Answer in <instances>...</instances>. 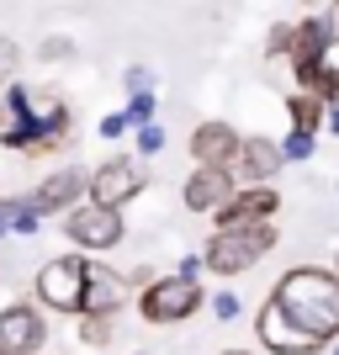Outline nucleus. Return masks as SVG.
Instances as JSON below:
<instances>
[{
	"label": "nucleus",
	"instance_id": "obj_1",
	"mask_svg": "<svg viewBox=\"0 0 339 355\" xmlns=\"http://www.w3.org/2000/svg\"><path fill=\"white\" fill-rule=\"evenodd\" d=\"M270 302H276L297 329H308L324 350L339 340V270L334 266H313V260H302V266L281 270Z\"/></svg>",
	"mask_w": 339,
	"mask_h": 355
},
{
	"label": "nucleus",
	"instance_id": "obj_2",
	"mask_svg": "<svg viewBox=\"0 0 339 355\" xmlns=\"http://www.w3.org/2000/svg\"><path fill=\"white\" fill-rule=\"evenodd\" d=\"M276 223H238V228H218V234L207 239V276H244L276 250Z\"/></svg>",
	"mask_w": 339,
	"mask_h": 355
},
{
	"label": "nucleus",
	"instance_id": "obj_3",
	"mask_svg": "<svg viewBox=\"0 0 339 355\" xmlns=\"http://www.w3.org/2000/svg\"><path fill=\"white\" fill-rule=\"evenodd\" d=\"M32 292L48 313H64V318H85V297H90V254L69 250V254H53L37 266L32 276Z\"/></svg>",
	"mask_w": 339,
	"mask_h": 355
},
{
	"label": "nucleus",
	"instance_id": "obj_4",
	"mask_svg": "<svg viewBox=\"0 0 339 355\" xmlns=\"http://www.w3.org/2000/svg\"><path fill=\"white\" fill-rule=\"evenodd\" d=\"M207 308V286L191 282V276H154V282L138 292V318L144 324H186V318H196V313Z\"/></svg>",
	"mask_w": 339,
	"mask_h": 355
},
{
	"label": "nucleus",
	"instance_id": "obj_5",
	"mask_svg": "<svg viewBox=\"0 0 339 355\" xmlns=\"http://www.w3.org/2000/svg\"><path fill=\"white\" fill-rule=\"evenodd\" d=\"M64 239H69V250L90 254V260H106L112 250H122L128 218L117 207H101V202H80L74 212H64Z\"/></svg>",
	"mask_w": 339,
	"mask_h": 355
},
{
	"label": "nucleus",
	"instance_id": "obj_6",
	"mask_svg": "<svg viewBox=\"0 0 339 355\" xmlns=\"http://www.w3.org/2000/svg\"><path fill=\"white\" fill-rule=\"evenodd\" d=\"M148 191V164L138 154H112L90 170V202H101V207H128L138 196Z\"/></svg>",
	"mask_w": 339,
	"mask_h": 355
},
{
	"label": "nucleus",
	"instance_id": "obj_7",
	"mask_svg": "<svg viewBox=\"0 0 339 355\" xmlns=\"http://www.w3.org/2000/svg\"><path fill=\"white\" fill-rule=\"evenodd\" d=\"M48 345V308L16 297L0 308V355H43Z\"/></svg>",
	"mask_w": 339,
	"mask_h": 355
},
{
	"label": "nucleus",
	"instance_id": "obj_8",
	"mask_svg": "<svg viewBox=\"0 0 339 355\" xmlns=\"http://www.w3.org/2000/svg\"><path fill=\"white\" fill-rule=\"evenodd\" d=\"M27 202L37 207V218H64V212H74L80 202H90V170L64 164V170H53V175H43L32 186Z\"/></svg>",
	"mask_w": 339,
	"mask_h": 355
},
{
	"label": "nucleus",
	"instance_id": "obj_9",
	"mask_svg": "<svg viewBox=\"0 0 339 355\" xmlns=\"http://www.w3.org/2000/svg\"><path fill=\"white\" fill-rule=\"evenodd\" d=\"M254 345L266 355H324V345L313 340L308 329H297L270 297L260 302V313H254Z\"/></svg>",
	"mask_w": 339,
	"mask_h": 355
},
{
	"label": "nucleus",
	"instance_id": "obj_10",
	"mask_svg": "<svg viewBox=\"0 0 339 355\" xmlns=\"http://www.w3.org/2000/svg\"><path fill=\"white\" fill-rule=\"evenodd\" d=\"M234 191H238L234 170L191 164V175H186V186H180V202H186V212H196V218H218V212L234 202Z\"/></svg>",
	"mask_w": 339,
	"mask_h": 355
},
{
	"label": "nucleus",
	"instance_id": "obj_11",
	"mask_svg": "<svg viewBox=\"0 0 339 355\" xmlns=\"http://www.w3.org/2000/svg\"><path fill=\"white\" fill-rule=\"evenodd\" d=\"M32 122H37V90L11 80V85L0 90V148H16V154H27L32 144Z\"/></svg>",
	"mask_w": 339,
	"mask_h": 355
},
{
	"label": "nucleus",
	"instance_id": "obj_12",
	"mask_svg": "<svg viewBox=\"0 0 339 355\" xmlns=\"http://www.w3.org/2000/svg\"><path fill=\"white\" fill-rule=\"evenodd\" d=\"M281 170H286V159H281V144H276V138L250 133L244 144H238V154H234V175H238V186H270Z\"/></svg>",
	"mask_w": 339,
	"mask_h": 355
},
{
	"label": "nucleus",
	"instance_id": "obj_13",
	"mask_svg": "<svg viewBox=\"0 0 339 355\" xmlns=\"http://www.w3.org/2000/svg\"><path fill=\"white\" fill-rule=\"evenodd\" d=\"M244 144V133H234V122L207 117L191 128V164H212V170H234V154Z\"/></svg>",
	"mask_w": 339,
	"mask_h": 355
},
{
	"label": "nucleus",
	"instance_id": "obj_14",
	"mask_svg": "<svg viewBox=\"0 0 339 355\" xmlns=\"http://www.w3.org/2000/svg\"><path fill=\"white\" fill-rule=\"evenodd\" d=\"M281 191L276 186H238L234 202L218 212V228H238V223H276Z\"/></svg>",
	"mask_w": 339,
	"mask_h": 355
},
{
	"label": "nucleus",
	"instance_id": "obj_15",
	"mask_svg": "<svg viewBox=\"0 0 339 355\" xmlns=\"http://www.w3.org/2000/svg\"><path fill=\"white\" fill-rule=\"evenodd\" d=\"M128 297H133L128 270L106 266V260H90V297H85V313H106V318H117Z\"/></svg>",
	"mask_w": 339,
	"mask_h": 355
},
{
	"label": "nucleus",
	"instance_id": "obj_16",
	"mask_svg": "<svg viewBox=\"0 0 339 355\" xmlns=\"http://www.w3.org/2000/svg\"><path fill=\"white\" fill-rule=\"evenodd\" d=\"M286 117H292V128H302V133H324L329 101L313 96V90H292V96H286Z\"/></svg>",
	"mask_w": 339,
	"mask_h": 355
},
{
	"label": "nucleus",
	"instance_id": "obj_17",
	"mask_svg": "<svg viewBox=\"0 0 339 355\" xmlns=\"http://www.w3.org/2000/svg\"><path fill=\"white\" fill-rule=\"evenodd\" d=\"M0 218H6V228H11L16 239L43 234V218H37V207L27 202V191H21V196H0Z\"/></svg>",
	"mask_w": 339,
	"mask_h": 355
},
{
	"label": "nucleus",
	"instance_id": "obj_18",
	"mask_svg": "<svg viewBox=\"0 0 339 355\" xmlns=\"http://www.w3.org/2000/svg\"><path fill=\"white\" fill-rule=\"evenodd\" d=\"M292 48H297V21H270V32H266V59L270 64H292Z\"/></svg>",
	"mask_w": 339,
	"mask_h": 355
},
{
	"label": "nucleus",
	"instance_id": "obj_19",
	"mask_svg": "<svg viewBox=\"0 0 339 355\" xmlns=\"http://www.w3.org/2000/svg\"><path fill=\"white\" fill-rule=\"evenodd\" d=\"M112 340H117V324H112L106 313H85V318H80V345H90V350H106Z\"/></svg>",
	"mask_w": 339,
	"mask_h": 355
},
{
	"label": "nucleus",
	"instance_id": "obj_20",
	"mask_svg": "<svg viewBox=\"0 0 339 355\" xmlns=\"http://www.w3.org/2000/svg\"><path fill=\"white\" fill-rule=\"evenodd\" d=\"M313 148H318V133H302V128H292V133L281 138V159L286 164H308Z\"/></svg>",
	"mask_w": 339,
	"mask_h": 355
},
{
	"label": "nucleus",
	"instance_id": "obj_21",
	"mask_svg": "<svg viewBox=\"0 0 339 355\" xmlns=\"http://www.w3.org/2000/svg\"><path fill=\"white\" fill-rule=\"evenodd\" d=\"M122 112H128V122H133V128H148V122H154V112H159V101H154V90H144V96H128V106H122Z\"/></svg>",
	"mask_w": 339,
	"mask_h": 355
},
{
	"label": "nucleus",
	"instance_id": "obj_22",
	"mask_svg": "<svg viewBox=\"0 0 339 355\" xmlns=\"http://www.w3.org/2000/svg\"><path fill=\"white\" fill-rule=\"evenodd\" d=\"M133 148H138V159H154L164 148V128L159 122H148V128H133Z\"/></svg>",
	"mask_w": 339,
	"mask_h": 355
},
{
	"label": "nucleus",
	"instance_id": "obj_23",
	"mask_svg": "<svg viewBox=\"0 0 339 355\" xmlns=\"http://www.w3.org/2000/svg\"><path fill=\"white\" fill-rule=\"evenodd\" d=\"M207 308L218 313V324H234L238 313H244V302H238V292H212V297H207Z\"/></svg>",
	"mask_w": 339,
	"mask_h": 355
},
{
	"label": "nucleus",
	"instance_id": "obj_24",
	"mask_svg": "<svg viewBox=\"0 0 339 355\" xmlns=\"http://www.w3.org/2000/svg\"><path fill=\"white\" fill-rule=\"evenodd\" d=\"M37 53H43L48 64H69V59H74V37H48Z\"/></svg>",
	"mask_w": 339,
	"mask_h": 355
},
{
	"label": "nucleus",
	"instance_id": "obj_25",
	"mask_svg": "<svg viewBox=\"0 0 339 355\" xmlns=\"http://www.w3.org/2000/svg\"><path fill=\"white\" fill-rule=\"evenodd\" d=\"M16 64H21V48H16L11 37H0V80H6V85L16 80Z\"/></svg>",
	"mask_w": 339,
	"mask_h": 355
},
{
	"label": "nucleus",
	"instance_id": "obj_26",
	"mask_svg": "<svg viewBox=\"0 0 339 355\" xmlns=\"http://www.w3.org/2000/svg\"><path fill=\"white\" fill-rule=\"evenodd\" d=\"M122 85H128V96H144V90H154V74H148L144 64H133V69L122 74Z\"/></svg>",
	"mask_w": 339,
	"mask_h": 355
},
{
	"label": "nucleus",
	"instance_id": "obj_27",
	"mask_svg": "<svg viewBox=\"0 0 339 355\" xmlns=\"http://www.w3.org/2000/svg\"><path fill=\"white\" fill-rule=\"evenodd\" d=\"M128 128H133V122H128V112H106V117H101V138H122Z\"/></svg>",
	"mask_w": 339,
	"mask_h": 355
},
{
	"label": "nucleus",
	"instance_id": "obj_28",
	"mask_svg": "<svg viewBox=\"0 0 339 355\" xmlns=\"http://www.w3.org/2000/svg\"><path fill=\"white\" fill-rule=\"evenodd\" d=\"M175 276H191V282H202V276H207V260H202V254H186V260L175 266Z\"/></svg>",
	"mask_w": 339,
	"mask_h": 355
},
{
	"label": "nucleus",
	"instance_id": "obj_29",
	"mask_svg": "<svg viewBox=\"0 0 339 355\" xmlns=\"http://www.w3.org/2000/svg\"><path fill=\"white\" fill-rule=\"evenodd\" d=\"M148 282H154V270H148V266H133V270H128V286H133V297L144 292Z\"/></svg>",
	"mask_w": 339,
	"mask_h": 355
},
{
	"label": "nucleus",
	"instance_id": "obj_30",
	"mask_svg": "<svg viewBox=\"0 0 339 355\" xmlns=\"http://www.w3.org/2000/svg\"><path fill=\"white\" fill-rule=\"evenodd\" d=\"M324 133H334V138H339V101L329 106V122H324Z\"/></svg>",
	"mask_w": 339,
	"mask_h": 355
},
{
	"label": "nucleus",
	"instance_id": "obj_31",
	"mask_svg": "<svg viewBox=\"0 0 339 355\" xmlns=\"http://www.w3.org/2000/svg\"><path fill=\"white\" fill-rule=\"evenodd\" d=\"M324 16H329V27H334V37H339V0H334V6H329Z\"/></svg>",
	"mask_w": 339,
	"mask_h": 355
},
{
	"label": "nucleus",
	"instance_id": "obj_32",
	"mask_svg": "<svg viewBox=\"0 0 339 355\" xmlns=\"http://www.w3.org/2000/svg\"><path fill=\"white\" fill-rule=\"evenodd\" d=\"M218 355H266V350H238V345H234V350H218Z\"/></svg>",
	"mask_w": 339,
	"mask_h": 355
},
{
	"label": "nucleus",
	"instance_id": "obj_33",
	"mask_svg": "<svg viewBox=\"0 0 339 355\" xmlns=\"http://www.w3.org/2000/svg\"><path fill=\"white\" fill-rule=\"evenodd\" d=\"M324 355H339V340H334V345H329V350H324Z\"/></svg>",
	"mask_w": 339,
	"mask_h": 355
},
{
	"label": "nucleus",
	"instance_id": "obj_34",
	"mask_svg": "<svg viewBox=\"0 0 339 355\" xmlns=\"http://www.w3.org/2000/svg\"><path fill=\"white\" fill-rule=\"evenodd\" d=\"M334 270H339V254H334Z\"/></svg>",
	"mask_w": 339,
	"mask_h": 355
},
{
	"label": "nucleus",
	"instance_id": "obj_35",
	"mask_svg": "<svg viewBox=\"0 0 339 355\" xmlns=\"http://www.w3.org/2000/svg\"><path fill=\"white\" fill-rule=\"evenodd\" d=\"M128 355H138V350H128Z\"/></svg>",
	"mask_w": 339,
	"mask_h": 355
}]
</instances>
